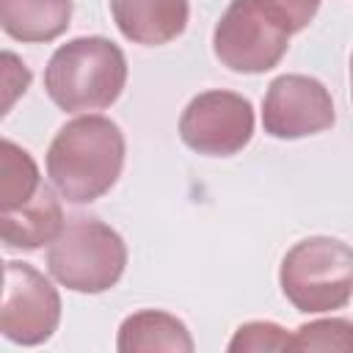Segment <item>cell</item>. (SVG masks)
I'll return each instance as SVG.
<instances>
[{"mask_svg":"<svg viewBox=\"0 0 353 353\" xmlns=\"http://www.w3.org/2000/svg\"><path fill=\"white\" fill-rule=\"evenodd\" d=\"M124 168V135L105 116L66 121L47 149V176L72 204L105 196Z\"/></svg>","mask_w":353,"mask_h":353,"instance_id":"6da1fadb","label":"cell"},{"mask_svg":"<svg viewBox=\"0 0 353 353\" xmlns=\"http://www.w3.org/2000/svg\"><path fill=\"white\" fill-rule=\"evenodd\" d=\"M127 83V58L105 36H80L61 44L47 69V97L66 113L110 108Z\"/></svg>","mask_w":353,"mask_h":353,"instance_id":"7a4b0ae2","label":"cell"},{"mask_svg":"<svg viewBox=\"0 0 353 353\" xmlns=\"http://www.w3.org/2000/svg\"><path fill=\"white\" fill-rule=\"evenodd\" d=\"M47 268L58 284L74 292H105L127 268V245L116 229L97 218L74 215L47 248Z\"/></svg>","mask_w":353,"mask_h":353,"instance_id":"3957f363","label":"cell"},{"mask_svg":"<svg viewBox=\"0 0 353 353\" xmlns=\"http://www.w3.org/2000/svg\"><path fill=\"white\" fill-rule=\"evenodd\" d=\"M279 284L298 312L342 309L353 295V248L336 237H306L284 254Z\"/></svg>","mask_w":353,"mask_h":353,"instance_id":"277c9868","label":"cell"},{"mask_svg":"<svg viewBox=\"0 0 353 353\" xmlns=\"http://www.w3.org/2000/svg\"><path fill=\"white\" fill-rule=\"evenodd\" d=\"M290 36L262 0H232L212 30V50L226 69L262 74L279 66Z\"/></svg>","mask_w":353,"mask_h":353,"instance_id":"5b68a950","label":"cell"},{"mask_svg":"<svg viewBox=\"0 0 353 353\" xmlns=\"http://www.w3.org/2000/svg\"><path fill=\"white\" fill-rule=\"evenodd\" d=\"M254 135V108L234 91H204L179 116V138L210 157L237 154Z\"/></svg>","mask_w":353,"mask_h":353,"instance_id":"8992f818","label":"cell"},{"mask_svg":"<svg viewBox=\"0 0 353 353\" xmlns=\"http://www.w3.org/2000/svg\"><path fill=\"white\" fill-rule=\"evenodd\" d=\"M61 323V295L28 262H6V287L0 303V331L17 345L47 342Z\"/></svg>","mask_w":353,"mask_h":353,"instance_id":"52a82bcc","label":"cell"},{"mask_svg":"<svg viewBox=\"0 0 353 353\" xmlns=\"http://www.w3.org/2000/svg\"><path fill=\"white\" fill-rule=\"evenodd\" d=\"M328 88L309 74H281L268 85L262 99V127L279 141L317 135L334 124Z\"/></svg>","mask_w":353,"mask_h":353,"instance_id":"ba28073f","label":"cell"},{"mask_svg":"<svg viewBox=\"0 0 353 353\" xmlns=\"http://www.w3.org/2000/svg\"><path fill=\"white\" fill-rule=\"evenodd\" d=\"M110 14L127 41L160 47L185 30L190 6L188 0H110Z\"/></svg>","mask_w":353,"mask_h":353,"instance_id":"9c48e42d","label":"cell"},{"mask_svg":"<svg viewBox=\"0 0 353 353\" xmlns=\"http://www.w3.org/2000/svg\"><path fill=\"white\" fill-rule=\"evenodd\" d=\"M61 229H63V210L47 185H41V190L30 201L0 212V237L6 248H17V251L41 248L44 243H52L61 234Z\"/></svg>","mask_w":353,"mask_h":353,"instance_id":"30bf717a","label":"cell"},{"mask_svg":"<svg viewBox=\"0 0 353 353\" xmlns=\"http://www.w3.org/2000/svg\"><path fill=\"white\" fill-rule=\"evenodd\" d=\"M72 19V0H0L3 30L28 44L58 39Z\"/></svg>","mask_w":353,"mask_h":353,"instance_id":"8fae6325","label":"cell"},{"mask_svg":"<svg viewBox=\"0 0 353 353\" xmlns=\"http://www.w3.org/2000/svg\"><path fill=\"white\" fill-rule=\"evenodd\" d=\"M116 347L121 353H143V350H171V353H193V336L182 320L168 312L141 309L130 314L121 328Z\"/></svg>","mask_w":353,"mask_h":353,"instance_id":"7c38bea8","label":"cell"},{"mask_svg":"<svg viewBox=\"0 0 353 353\" xmlns=\"http://www.w3.org/2000/svg\"><path fill=\"white\" fill-rule=\"evenodd\" d=\"M39 190L41 176L36 160L22 146L6 138L0 146V212L30 201Z\"/></svg>","mask_w":353,"mask_h":353,"instance_id":"4fadbf2b","label":"cell"},{"mask_svg":"<svg viewBox=\"0 0 353 353\" xmlns=\"http://www.w3.org/2000/svg\"><path fill=\"white\" fill-rule=\"evenodd\" d=\"M292 350H342L353 353V323L342 317L312 320L292 334Z\"/></svg>","mask_w":353,"mask_h":353,"instance_id":"5bb4252c","label":"cell"},{"mask_svg":"<svg viewBox=\"0 0 353 353\" xmlns=\"http://www.w3.org/2000/svg\"><path fill=\"white\" fill-rule=\"evenodd\" d=\"M232 353H248V350H292V336L276 325V323H265V320H254L245 323L234 331L232 342H229Z\"/></svg>","mask_w":353,"mask_h":353,"instance_id":"9a60e30c","label":"cell"},{"mask_svg":"<svg viewBox=\"0 0 353 353\" xmlns=\"http://www.w3.org/2000/svg\"><path fill=\"white\" fill-rule=\"evenodd\" d=\"M262 3L270 8V14H273L290 33L303 30V28L314 19V14H317V8H320V0H262Z\"/></svg>","mask_w":353,"mask_h":353,"instance_id":"2e32d148","label":"cell"},{"mask_svg":"<svg viewBox=\"0 0 353 353\" xmlns=\"http://www.w3.org/2000/svg\"><path fill=\"white\" fill-rule=\"evenodd\" d=\"M3 63H6V88H8V94H6V102H3V113L11 108V102H14V97L22 91L25 94V88H28V83H30V72L25 69V63L14 55V52H3Z\"/></svg>","mask_w":353,"mask_h":353,"instance_id":"e0dca14e","label":"cell"},{"mask_svg":"<svg viewBox=\"0 0 353 353\" xmlns=\"http://www.w3.org/2000/svg\"><path fill=\"white\" fill-rule=\"evenodd\" d=\"M350 97H353V58H350Z\"/></svg>","mask_w":353,"mask_h":353,"instance_id":"ac0fdd59","label":"cell"}]
</instances>
